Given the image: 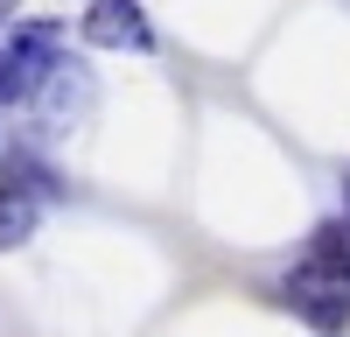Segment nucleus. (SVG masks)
Instances as JSON below:
<instances>
[{
  "instance_id": "obj_1",
  "label": "nucleus",
  "mask_w": 350,
  "mask_h": 337,
  "mask_svg": "<svg viewBox=\"0 0 350 337\" xmlns=\"http://www.w3.org/2000/svg\"><path fill=\"white\" fill-rule=\"evenodd\" d=\"M70 56V42H64V28L56 21H21L8 42H0V105H28L49 84V71Z\"/></svg>"
},
{
  "instance_id": "obj_2",
  "label": "nucleus",
  "mask_w": 350,
  "mask_h": 337,
  "mask_svg": "<svg viewBox=\"0 0 350 337\" xmlns=\"http://www.w3.org/2000/svg\"><path fill=\"white\" fill-rule=\"evenodd\" d=\"M287 309H295L301 323L315 330H343L350 323V274H323V267H295V274H280V288H273Z\"/></svg>"
},
{
  "instance_id": "obj_3",
  "label": "nucleus",
  "mask_w": 350,
  "mask_h": 337,
  "mask_svg": "<svg viewBox=\"0 0 350 337\" xmlns=\"http://www.w3.org/2000/svg\"><path fill=\"white\" fill-rule=\"evenodd\" d=\"M77 36L92 42V49H133V56H148L154 49V21L140 0H92L77 21Z\"/></svg>"
},
{
  "instance_id": "obj_4",
  "label": "nucleus",
  "mask_w": 350,
  "mask_h": 337,
  "mask_svg": "<svg viewBox=\"0 0 350 337\" xmlns=\"http://www.w3.org/2000/svg\"><path fill=\"white\" fill-rule=\"evenodd\" d=\"M92 99H98V92H92V71L64 56V64L49 71V84H42V92L28 99V105H36V120H42L49 134H70V127H84V112H92Z\"/></svg>"
},
{
  "instance_id": "obj_5",
  "label": "nucleus",
  "mask_w": 350,
  "mask_h": 337,
  "mask_svg": "<svg viewBox=\"0 0 350 337\" xmlns=\"http://www.w3.org/2000/svg\"><path fill=\"white\" fill-rule=\"evenodd\" d=\"M42 225V183L28 176V162H8V183H0V253L21 246Z\"/></svg>"
},
{
  "instance_id": "obj_6",
  "label": "nucleus",
  "mask_w": 350,
  "mask_h": 337,
  "mask_svg": "<svg viewBox=\"0 0 350 337\" xmlns=\"http://www.w3.org/2000/svg\"><path fill=\"white\" fill-rule=\"evenodd\" d=\"M308 267L323 274H350V218H329L308 232Z\"/></svg>"
},
{
  "instance_id": "obj_7",
  "label": "nucleus",
  "mask_w": 350,
  "mask_h": 337,
  "mask_svg": "<svg viewBox=\"0 0 350 337\" xmlns=\"http://www.w3.org/2000/svg\"><path fill=\"white\" fill-rule=\"evenodd\" d=\"M343 218H350V183H343Z\"/></svg>"
}]
</instances>
